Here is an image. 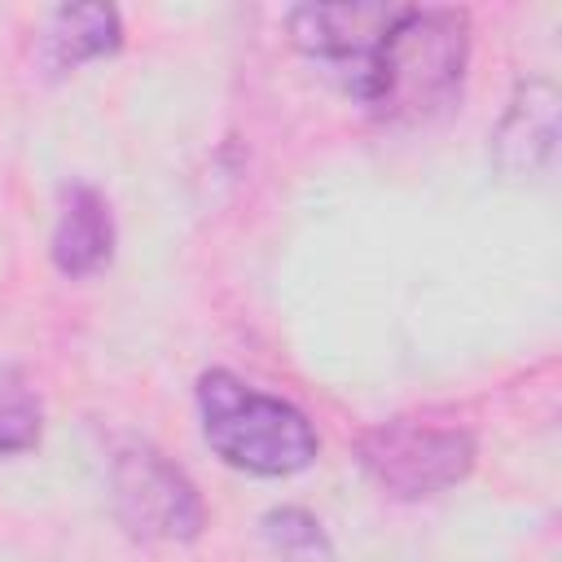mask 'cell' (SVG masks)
I'll list each match as a JSON object with an SVG mask.
<instances>
[{
	"mask_svg": "<svg viewBox=\"0 0 562 562\" xmlns=\"http://www.w3.org/2000/svg\"><path fill=\"white\" fill-rule=\"evenodd\" d=\"M263 531L290 558H316V553H325V536H321L316 518H307L303 509H272L263 518Z\"/></svg>",
	"mask_w": 562,
	"mask_h": 562,
	"instance_id": "cell-10",
	"label": "cell"
},
{
	"mask_svg": "<svg viewBox=\"0 0 562 562\" xmlns=\"http://www.w3.org/2000/svg\"><path fill=\"white\" fill-rule=\"evenodd\" d=\"M198 413L211 452L233 470L285 479L316 461L321 439L307 413L281 395L255 391L228 369H211L198 378Z\"/></svg>",
	"mask_w": 562,
	"mask_h": 562,
	"instance_id": "cell-2",
	"label": "cell"
},
{
	"mask_svg": "<svg viewBox=\"0 0 562 562\" xmlns=\"http://www.w3.org/2000/svg\"><path fill=\"white\" fill-rule=\"evenodd\" d=\"M470 61V18L461 9H400L391 22L364 97L386 123H430L461 97Z\"/></svg>",
	"mask_w": 562,
	"mask_h": 562,
	"instance_id": "cell-1",
	"label": "cell"
},
{
	"mask_svg": "<svg viewBox=\"0 0 562 562\" xmlns=\"http://www.w3.org/2000/svg\"><path fill=\"white\" fill-rule=\"evenodd\" d=\"M123 44L119 9L110 4H66L48 18L40 35V61L48 75H66L83 61H97Z\"/></svg>",
	"mask_w": 562,
	"mask_h": 562,
	"instance_id": "cell-8",
	"label": "cell"
},
{
	"mask_svg": "<svg viewBox=\"0 0 562 562\" xmlns=\"http://www.w3.org/2000/svg\"><path fill=\"white\" fill-rule=\"evenodd\" d=\"M114 509L140 540H193L206 522L198 487L149 443L114 452Z\"/></svg>",
	"mask_w": 562,
	"mask_h": 562,
	"instance_id": "cell-4",
	"label": "cell"
},
{
	"mask_svg": "<svg viewBox=\"0 0 562 562\" xmlns=\"http://www.w3.org/2000/svg\"><path fill=\"white\" fill-rule=\"evenodd\" d=\"M395 18H400V4H303L290 13V35L312 61L338 75V83L360 101L373 57Z\"/></svg>",
	"mask_w": 562,
	"mask_h": 562,
	"instance_id": "cell-5",
	"label": "cell"
},
{
	"mask_svg": "<svg viewBox=\"0 0 562 562\" xmlns=\"http://www.w3.org/2000/svg\"><path fill=\"white\" fill-rule=\"evenodd\" d=\"M360 465L386 496L422 501L470 474L474 435L430 417H391L360 439Z\"/></svg>",
	"mask_w": 562,
	"mask_h": 562,
	"instance_id": "cell-3",
	"label": "cell"
},
{
	"mask_svg": "<svg viewBox=\"0 0 562 562\" xmlns=\"http://www.w3.org/2000/svg\"><path fill=\"white\" fill-rule=\"evenodd\" d=\"M40 443V400L18 369L0 373V457L31 452Z\"/></svg>",
	"mask_w": 562,
	"mask_h": 562,
	"instance_id": "cell-9",
	"label": "cell"
},
{
	"mask_svg": "<svg viewBox=\"0 0 562 562\" xmlns=\"http://www.w3.org/2000/svg\"><path fill=\"white\" fill-rule=\"evenodd\" d=\"M114 255V220L92 184H70L61 193V215L53 228V263L61 277H92Z\"/></svg>",
	"mask_w": 562,
	"mask_h": 562,
	"instance_id": "cell-7",
	"label": "cell"
},
{
	"mask_svg": "<svg viewBox=\"0 0 562 562\" xmlns=\"http://www.w3.org/2000/svg\"><path fill=\"white\" fill-rule=\"evenodd\" d=\"M553 149H558V92L544 79H522L492 136L496 167L514 180H531L553 167Z\"/></svg>",
	"mask_w": 562,
	"mask_h": 562,
	"instance_id": "cell-6",
	"label": "cell"
}]
</instances>
